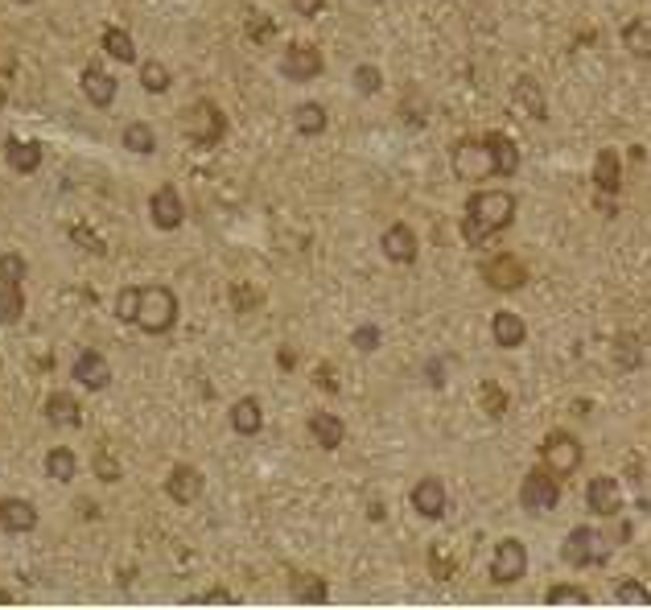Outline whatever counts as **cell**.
<instances>
[{
  "label": "cell",
  "instance_id": "f1b7e54d",
  "mask_svg": "<svg viewBox=\"0 0 651 610\" xmlns=\"http://www.w3.org/2000/svg\"><path fill=\"white\" fill-rule=\"evenodd\" d=\"M429 569H433V578L437 582H450V578H458L462 573V561H458V553L445 545V540H433V549H429Z\"/></svg>",
  "mask_w": 651,
  "mask_h": 610
},
{
  "label": "cell",
  "instance_id": "ffe728a7",
  "mask_svg": "<svg viewBox=\"0 0 651 610\" xmlns=\"http://www.w3.org/2000/svg\"><path fill=\"white\" fill-rule=\"evenodd\" d=\"M491 334H495V347H503V351H516V347H524L528 326H524V318H520V314L499 310V314L491 318Z\"/></svg>",
  "mask_w": 651,
  "mask_h": 610
},
{
  "label": "cell",
  "instance_id": "ba28073f",
  "mask_svg": "<svg viewBox=\"0 0 651 610\" xmlns=\"http://www.w3.org/2000/svg\"><path fill=\"white\" fill-rule=\"evenodd\" d=\"M528 573V553L520 540H499V549L491 553V582L495 586H511V582H520Z\"/></svg>",
  "mask_w": 651,
  "mask_h": 610
},
{
  "label": "cell",
  "instance_id": "74e56055",
  "mask_svg": "<svg viewBox=\"0 0 651 610\" xmlns=\"http://www.w3.org/2000/svg\"><path fill=\"white\" fill-rule=\"evenodd\" d=\"M29 277V264H25V256L21 252H0V281H13V285H21Z\"/></svg>",
  "mask_w": 651,
  "mask_h": 610
},
{
  "label": "cell",
  "instance_id": "ab89813d",
  "mask_svg": "<svg viewBox=\"0 0 651 610\" xmlns=\"http://www.w3.org/2000/svg\"><path fill=\"white\" fill-rule=\"evenodd\" d=\"M355 87L363 91V95H375L384 87V75H380V66H371V62H363V66H355Z\"/></svg>",
  "mask_w": 651,
  "mask_h": 610
},
{
  "label": "cell",
  "instance_id": "2e32d148",
  "mask_svg": "<svg viewBox=\"0 0 651 610\" xmlns=\"http://www.w3.org/2000/svg\"><path fill=\"white\" fill-rule=\"evenodd\" d=\"M408 499H413V512H421L425 520H441L445 516V487H441V479H433V474H425Z\"/></svg>",
  "mask_w": 651,
  "mask_h": 610
},
{
  "label": "cell",
  "instance_id": "3957f363",
  "mask_svg": "<svg viewBox=\"0 0 651 610\" xmlns=\"http://www.w3.org/2000/svg\"><path fill=\"white\" fill-rule=\"evenodd\" d=\"M182 132L194 149H211L223 141L227 116L219 112V104H211V99H194V104L182 112Z\"/></svg>",
  "mask_w": 651,
  "mask_h": 610
},
{
  "label": "cell",
  "instance_id": "816d5d0a",
  "mask_svg": "<svg viewBox=\"0 0 651 610\" xmlns=\"http://www.w3.org/2000/svg\"><path fill=\"white\" fill-rule=\"evenodd\" d=\"M79 512H83V516H87V520H95V516H99V507H95V503H87V499H83V503H79Z\"/></svg>",
  "mask_w": 651,
  "mask_h": 610
},
{
  "label": "cell",
  "instance_id": "5b68a950",
  "mask_svg": "<svg viewBox=\"0 0 651 610\" xmlns=\"http://www.w3.org/2000/svg\"><path fill=\"white\" fill-rule=\"evenodd\" d=\"M450 165H454L458 182H487V178L495 174V157H491L487 137H483V141H474V137L454 141V145H450Z\"/></svg>",
  "mask_w": 651,
  "mask_h": 610
},
{
  "label": "cell",
  "instance_id": "b9f144b4",
  "mask_svg": "<svg viewBox=\"0 0 651 610\" xmlns=\"http://www.w3.org/2000/svg\"><path fill=\"white\" fill-rule=\"evenodd\" d=\"M231 301H235V310H239V314H248L252 305H260V293L248 289L244 281H235V285H231Z\"/></svg>",
  "mask_w": 651,
  "mask_h": 610
},
{
  "label": "cell",
  "instance_id": "277c9868",
  "mask_svg": "<svg viewBox=\"0 0 651 610\" xmlns=\"http://www.w3.org/2000/svg\"><path fill=\"white\" fill-rule=\"evenodd\" d=\"M610 553H614V540H610V532H598V528H590V524L573 528V532L565 536V549H561V557H565L573 569L606 565V561H610Z\"/></svg>",
  "mask_w": 651,
  "mask_h": 610
},
{
  "label": "cell",
  "instance_id": "4316f807",
  "mask_svg": "<svg viewBox=\"0 0 651 610\" xmlns=\"http://www.w3.org/2000/svg\"><path fill=\"white\" fill-rule=\"evenodd\" d=\"M293 128L301 132V137H322L326 132V108L314 104V99H305V104L293 108Z\"/></svg>",
  "mask_w": 651,
  "mask_h": 610
},
{
  "label": "cell",
  "instance_id": "ac0fdd59",
  "mask_svg": "<svg viewBox=\"0 0 651 610\" xmlns=\"http://www.w3.org/2000/svg\"><path fill=\"white\" fill-rule=\"evenodd\" d=\"M511 104H516L524 116L532 120H548V104H544V91L532 75H520L516 83H511Z\"/></svg>",
  "mask_w": 651,
  "mask_h": 610
},
{
  "label": "cell",
  "instance_id": "4dcf8cb0",
  "mask_svg": "<svg viewBox=\"0 0 651 610\" xmlns=\"http://www.w3.org/2000/svg\"><path fill=\"white\" fill-rule=\"evenodd\" d=\"M99 46H104V54L116 58V62H136V42H132V33L120 29V25H108L104 38H99Z\"/></svg>",
  "mask_w": 651,
  "mask_h": 610
},
{
  "label": "cell",
  "instance_id": "f35d334b",
  "mask_svg": "<svg viewBox=\"0 0 651 610\" xmlns=\"http://www.w3.org/2000/svg\"><path fill=\"white\" fill-rule=\"evenodd\" d=\"M71 240H75L83 252H91V256H104V252H108V244L99 240V235H95L87 223H75V227H71Z\"/></svg>",
  "mask_w": 651,
  "mask_h": 610
},
{
  "label": "cell",
  "instance_id": "7a4b0ae2",
  "mask_svg": "<svg viewBox=\"0 0 651 610\" xmlns=\"http://www.w3.org/2000/svg\"><path fill=\"white\" fill-rule=\"evenodd\" d=\"M178 322V297L169 285H141L136 289V318L132 326H141L145 334H169Z\"/></svg>",
  "mask_w": 651,
  "mask_h": 610
},
{
  "label": "cell",
  "instance_id": "9a60e30c",
  "mask_svg": "<svg viewBox=\"0 0 651 610\" xmlns=\"http://www.w3.org/2000/svg\"><path fill=\"white\" fill-rule=\"evenodd\" d=\"M202 487H207L202 470L198 466H186V462L169 470V479H165V495L174 499V503H194L202 495Z\"/></svg>",
  "mask_w": 651,
  "mask_h": 610
},
{
  "label": "cell",
  "instance_id": "60d3db41",
  "mask_svg": "<svg viewBox=\"0 0 651 610\" xmlns=\"http://www.w3.org/2000/svg\"><path fill=\"white\" fill-rule=\"evenodd\" d=\"M544 598L553 602V606H557V602H577V606H586V602H590V590H577V586H553Z\"/></svg>",
  "mask_w": 651,
  "mask_h": 610
},
{
  "label": "cell",
  "instance_id": "f6af8a7d",
  "mask_svg": "<svg viewBox=\"0 0 651 610\" xmlns=\"http://www.w3.org/2000/svg\"><path fill=\"white\" fill-rule=\"evenodd\" d=\"M355 347L359 351H375V347H380V330H375V326H359L355 330Z\"/></svg>",
  "mask_w": 651,
  "mask_h": 610
},
{
  "label": "cell",
  "instance_id": "5bb4252c",
  "mask_svg": "<svg viewBox=\"0 0 651 610\" xmlns=\"http://www.w3.org/2000/svg\"><path fill=\"white\" fill-rule=\"evenodd\" d=\"M38 528V507H33L29 499H0V532H9V536H21V532H33Z\"/></svg>",
  "mask_w": 651,
  "mask_h": 610
},
{
  "label": "cell",
  "instance_id": "cb8c5ba5",
  "mask_svg": "<svg viewBox=\"0 0 651 610\" xmlns=\"http://www.w3.org/2000/svg\"><path fill=\"white\" fill-rule=\"evenodd\" d=\"M594 182L602 194H619L623 190V161L614 149H602L598 161H594Z\"/></svg>",
  "mask_w": 651,
  "mask_h": 610
},
{
  "label": "cell",
  "instance_id": "44dd1931",
  "mask_svg": "<svg viewBox=\"0 0 651 610\" xmlns=\"http://www.w3.org/2000/svg\"><path fill=\"white\" fill-rule=\"evenodd\" d=\"M42 157L46 153H42L38 141H17V137H9V145H5V161H9L13 174H38Z\"/></svg>",
  "mask_w": 651,
  "mask_h": 610
},
{
  "label": "cell",
  "instance_id": "ee69618b",
  "mask_svg": "<svg viewBox=\"0 0 651 610\" xmlns=\"http://www.w3.org/2000/svg\"><path fill=\"white\" fill-rule=\"evenodd\" d=\"M116 314H120V322L136 318V289H120L116 293Z\"/></svg>",
  "mask_w": 651,
  "mask_h": 610
},
{
  "label": "cell",
  "instance_id": "30bf717a",
  "mask_svg": "<svg viewBox=\"0 0 651 610\" xmlns=\"http://www.w3.org/2000/svg\"><path fill=\"white\" fill-rule=\"evenodd\" d=\"M322 71H326L322 54H318L314 46H305V42L289 46V50H285V58H281V75H285V79H293V83H310V79H318Z\"/></svg>",
  "mask_w": 651,
  "mask_h": 610
},
{
  "label": "cell",
  "instance_id": "db71d44e",
  "mask_svg": "<svg viewBox=\"0 0 651 610\" xmlns=\"http://www.w3.org/2000/svg\"><path fill=\"white\" fill-rule=\"evenodd\" d=\"M5 104H9V95H5V87H0V112H5Z\"/></svg>",
  "mask_w": 651,
  "mask_h": 610
},
{
  "label": "cell",
  "instance_id": "c3c4849f",
  "mask_svg": "<svg viewBox=\"0 0 651 610\" xmlns=\"http://www.w3.org/2000/svg\"><path fill=\"white\" fill-rule=\"evenodd\" d=\"M289 5H293V13H297V17H318L326 0H289Z\"/></svg>",
  "mask_w": 651,
  "mask_h": 610
},
{
  "label": "cell",
  "instance_id": "bcb514c9",
  "mask_svg": "<svg viewBox=\"0 0 651 610\" xmlns=\"http://www.w3.org/2000/svg\"><path fill=\"white\" fill-rule=\"evenodd\" d=\"M314 384H318L322 392H338V371H334L330 363H322V367L314 371Z\"/></svg>",
  "mask_w": 651,
  "mask_h": 610
},
{
  "label": "cell",
  "instance_id": "7bdbcfd3",
  "mask_svg": "<svg viewBox=\"0 0 651 610\" xmlns=\"http://www.w3.org/2000/svg\"><path fill=\"white\" fill-rule=\"evenodd\" d=\"M614 598L619 602H639V606H651V590L639 586V582H623L619 590H614Z\"/></svg>",
  "mask_w": 651,
  "mask_h": 610
},
{
  "label": "cell",
  "instance_id": "d6986e66",
  "mask_svg": "<svg viewBox=\"0 0 651 610\" xmlns=\"http://www.w3.org/2000/svg\"><path fill=\"white\" fill-rule=\"evenodd\" d=\"M79 83H83V95L95 108H112L116 104V79L104 71V66H87V71L79 75Z\"/></svg>",
  "mask_w": 651,
  "mask_h": 610
},
{
  "label": "cell",
  "instance_id": "f907efd6",
  "mask_svg": "<svg viewBox=\"0 0 651 610\" xmlns=\"http://www.w3.org/2000/svg\"><path fill=\"white\" fill-rule=\"evenodd\" d=\"M198 602H235V594H227V590H211V594H202Z\"/></svg>",
  "mask_w": 651,
  "mask_h": 610
},
{
  "label": "cell",
  "instance_id": "7dc6e473",
  "mask_svg": "<svg viewBox=\"0 0 651 610\" xmlns=\"http://www.w3.org/2000/svg\"><path fill=\"white\" fill-rule=\"evenodd\" d=\"M272 29H277V25H272V21L260 13V17L248 25V38H252V42H268V38H272Z\"/></svg>",
  "mask_w": 651,
  "mask_h": 610
},
{
  "label": "cell",
  "instance_id": "83f0119b",
  "mask_svg": "<svg viewBox=\"0 0 651 610\" xmlns=\"http://www.w3.org/2000/svg\"><path fill=\"white\" fill-rule=\"evenodd\" d=\"M46 474H50L54 483H75V479H79V458H75V450L54 446V450L46 454Z\"/></svg>",
  "mask_w": 651,
  "mask_h": 610
},
{
  "label": "cell",
  "instance_id": "8992f818",
  "mask_svg": "<svg viewBox=\"0 0 651 610\" xmlns=\"http://www.w3.org/2000/svg\"><path fill=\"white\" fill-rule=\"evenodd\" d=\"M520 503H524V512H532V516L553 512V507L561 503V479L548 466L528 470L524 474V487H520Z\"/></svg>",
  "mask_w": 651,
  "mask_h": 610
},
{
  "label": "cell",
  "instance_id": "e0dca14e",
  "mask_svg": "<svg viewBox=\"0 0 651 610\" xmlns=\"http://www.w3.org/2000/svg\"><path fill=\"white\" fill-rule=\"evenodd\" d=\"M380 244H384V256L392 264H413L417 260V235H413V227H408V223H392Z\"/></svg>",
  "mask_w": 651,
  "mask_h": 610
},
{
  "label": "cell",
  "instance_id": "681fc988",
  "mask_svg": "<svg viewBox=\"0 0 651 610\" xmlns=\"http://www.w3.org/2000/svg\"><path fill=\"white\" fill-rule=\"evenodd\" d=\"M619 363L635 367L639 363V351H635V338H619Z\"/></svg>",
  "mask_w": 651,
  "mask_h": 610
},
{
  "label": "cell",
  "instance_id": "1f68e13d",
  "mask_svg": "<svg viewBox=\"0 0 651 610\" xmlns=\"http://www.w3.org/2000/svg\"><path fill=\"white\" fill-rule=\"evenodd\" d=\"M124 149H128V153H141V157H149V153L157 149V132H153V124H145V120H132V124L124 128Z\"/></svg>",
  "mask_w": 651,
  "mask_h": 610
},
{
  "label": "cell",
  "instance_id": "d4e9b609",
  "mask_svg": "<svg viewBox=\"0 0 651 610\" xmlns=\"http://www.w3.org/2000/svg\"><path fill=\"white\" fill-rule=\"evenodd\" d=\"M310 437L322 450H338L342 437H347V425H342L334 413H310Z\"/></svg>",
  "mask_w": 651,
  "mask_h": 610
},
{
  "label": "cell",
  "instance_id": "8fae6325",
  "mask_svg": "<svg viewBox=\"0 0 651 610\" xmlns=\"http://www.w3.org/2000/svg\"><path fill=\"white\" fill-rule=\"evenodd\" d=\"M586 503H590V512L602 516V520H614L623 512V487L610 479V474H594L590 487H586Z\"/></svg>",
  "mask_w": 651,
  "mask_h": 610
},
{
  "label": "cell",
  "instance_id": "f5cc1de1",
  "mask_svg": "<svg viewBox=\"0 0 651 610\" xmlns=\"http://www.w3.org/2000/svg\"><path fill=\"white\" fill-rule=\"evenodd\" d=\"M0 602H17V594H9V590H0Z\"/></svg>",
  "mask_w": 651,
  "mask_h": 610
},
{
  "label": "cell",
  "instance_id": "d590c367",
  "mask_svg": "<svg viewBox=\"0 0 651 610\" xmlns=\"http://www.w3.org/2000/svg\"><path fill=\"white\" fill-rule=\"evenodd\" d=\"M91 470H95L99 483H120V462H116V454H112L108 446H99V450L91 454Z\"/></svg>",
  "mask_w": 651,
  "mask_h": 610
},
{
  "label": "cell",
  "instance_id": "8d00e7d4",
  "mask_svg": "<svg viewBox=\"0 0 651 610\" xmlns=\"http://www.w3.org/2000/svg\"><path fill=\"white\" fill-rule=\"evenodd\" d=\"M478 400H483V413H487L491 421H499V417L507 413V392H503L499 384H483V388H478Z\"/></svg>",
  "mask_w": 651,
  "mask_h": 610
},
{
  "label": "cell",
  "instance_id": "6da1fadb",
  "mask_svg": "<svg viewBox=\"0 0 651 610\" xmlns=\"http://www.w3.org/2000/svg\"><path fill=\"white\" fill-rule=\"evenodd\" d=\"M511 219H516V194L511 190H474L466 202L462 235L474 248H483L495 231L511 227Z\"/></svg>",
  "mask_w": 651,
  "mask_h": 610
},
{
  "label": "cell",
  "instance_id": "603a6c76",
  "mask_svg": "<svg viewBox=\"0 0 651 610\" xmlns=\"http://www.w3.org/2000/svg\"><path fill=\"white\" fill-rule=\"evenodd\" d=\"M46 421L50 425H66V429L83 425L79 396H71V392H50V400H46Z\"/></svg>",
  "mask_w": 651,
  "mask_h": 610
},
{
  "label": "cell",
  "instance_id": "e575fe53",
  "mask_svg": "<svg viewBox=\"0 0 651 610\" xmlns=\"http://www.w3.org/2000/svg\"><path fill=\"white\" fill-rule=\"evenodd\" d=\"M623 46L635 54V58H651V21H631L623 29Z\"/></svg>",
  "mask_w": 651,
  "mask_h": 610
},
{
  "label": "cell",
  "instance_id": "52a82bcc",
  "mask_svg": "<svg viewBox=\"0 0 651 610\" xmlns=\"http://www.w3.org/2000/svg\"><path fill=\"white\" fill-rule=\"evenodd\" d=\"M540 462L557 474V479H569V474L581 466V442L569 433V429H553V433H544V442H540Z\"/></svg>",
  "mask_w": 651,
  "mask_h": 610
},
{
  "label": "cell",
  "instance_id": "4fadbf2b",
  "mask_svg": "<svg viewBox=\"0 0 651 610\" xmlns=\"http://www.w3.org/2000/svg\"><path fill=\"white\" fill-rule=\"evenodd\" d=\"M71 380L79 388H87V392H104L112 384V363L99 355V351H83L75 359V367H71Z\"/></svg>",
  "mask_w": 651,
  "mask_h": 610
},
{
  "label": "cell",
  "instance_id": "f546056e",
  "mask_svg": "<svg viewBox=\"0 0 651 610\" xmlns=\"http://www.w3.org/2000/svg\"><path fill=\"white\" fill-rule=\"evenodd\" d=\"M25 318V289L13 281H0V326H17Z\"/></svg>",
  "mask_w": 651,
  "mask_h": 610
},
{
  "label": "cell",
  "instance_id": "7c38bea8",
  "mask_svg": "<svg viewBox=\"0 0 651 610\" xmlns=\"http://www.w3.org/2000/svg\"><path fill=\"white\" fill-rule=\"evenodd\" d=\"M149 219L153 227L161 231H178L186 223V207H182V194L174 186H161L153 198H149Z\"/></svg>",
  "mask_w": 651,
  "mask_h": 610
},
{
  "label": "cell",
  "instance_id": "9c48e42d",
  "mask_svg": "<svg viewBox=\"0 0 651 610\" xmlns=\"http://www.w3.org/2000/svg\"><path fill=\"white\" fill-rule=\"evenodd\" d=\"M483 277H487L491 289L511 293V289H520V285L528 281V268H524V260H520L516 252H499V256H491V260L483 264Z\"/></svg>",
  "mask_w": 651,
  "mask_h": 610
},
{
  "label": "cell",
  "instance_id": "7402d4cb",
  "mask_svg": "<svg viewBox=\"0 0 651 610\" xmlns=\"http://www.w3.org/2000/svg\"><path fill=\"white\" fill-rule=\"evenodd\" d=\"M487 145H491V157H495V174L499 178H516L520 174V149L507 132H487Z\"/></svg>",
  "mask_w": 651,
  "mask_h": 610
},
{
  "label": "cell",
  "instance_id": "836d02e7",
  "mask_svg": "<svg viewBox=\"0 0 651 610\" xmlns=\"http://www.w3.org/2000/svg\"><path fill=\"white\" fill-rule=\"evenodd\" d=\"M293 598L297 602H326L330 598L326 578H314V573H297V578H293Z\"/></svg>",
  "mask_w": 651,
  "mask_h": 610
},
{
  "label": "cell",
  "instance_id": "484cf974",
  "mask_svg": "<svg viewBox=\"0 0 651 610\" xmlns=\"http://www.w3.org/2000/svg\"><path fill=\"white\" fill-rule=\"evenodd\" d=\"M260 425H264V413H260V400H256V396H244V400L231 404V429H235L239 437L260 433Z\"/></svg>",
  "mask_w": 651,
  "mask_h": 610
},
{
  "label": "cell",
  "instance_id": "d6a6232c",
  "mask_svg": "<svg viewBox=\"0 0 651 610\" xmlns=\"http://www.w3.org/2000/svg\"><path fill=\"white\" fill-rule=\"evenodd\" d=\"M169 83H174V75H169V66H165V62H157V58L141 62V87H145L149 95L169 91Z\"/></svg>",
  "mask_w": 651,
  "mask_h": 610
}]
</instances>
